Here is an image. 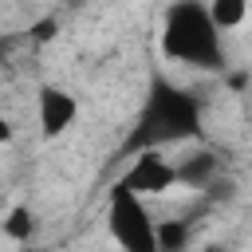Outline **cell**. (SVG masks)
I'll return each mask as SVG.
<instances>
[{"mask_svg": "<svg viewBox=\"0 0 252 252\" xmlns=\"http://www.w3.org/2000/svg\"><path fill=\"white\" fill-rule=\"evenodd\" d=\"M0 236H4V228H0Z\"/></svg>", "mask_w": 252, "mask_h": 252, "instance_id": "14", "label": "cell"}, {"mask_svg": "<svg viewBox=\"0 0 252 252\" xmlns=\"http://www.w3.org/2000/svg\"><path fill=\"white\" fill-rule=\"evenodd\" d=\"M177 165V185H185V189H205L217 173H220V154L217 150H209V146H201V150H189L181 161H173Z\"/></svg>", "mask_w": 252, "mask_h": 252, "instance_id": "6", "label": "cell"}, {"mask_svg": "<svg viewBox=\"0 0 252 252\" xmlns=\"http://www.w3.org/2000/svg\"><path fill=\"white\" fill-rule=\"evenodd\" d=\"M193 240L189 220H158V252H181Z\"/></svg>", "mask_w": 252, "mask_h": 252, "instance_id": "9", "label": "cell"}, {"mask_svg": "<svg viewBox=\"0 0 252 252\" xmlns=\"http://www.w3.org/2000/svg\"><path fill=\"white\" fill-rule=\"evenodd\" d=\"M32 35H35V39H51V35H55V20H39V24L32 28Z\"/></svg>", "mask_w": 252, "mask_h": 252, "instance_id": "11", "label": "cell"}, {"mask_svg": "<svg viewBox=\"0 0 252 252\" xmlns=\"http://www.w3.org/2000/svg\"><path fill=\"white\" fill-rule=\"evenodd\" d=\"M209 4V16L220 32H232L248 20V0H205Z\"/></svg>", "mask_w": 252, "mask_h": 252, "instance_id": "8", "label": "cell"}, {"mask_svg": "<svg viewBox=\"0 0 252 252\" xmlns=\"http://www.w3.org/2000/svg\"><path fill=\"white\" fill-rule=\"evenodd\" d=\"M205 134V114H201V98L177 83H169L165 75L150 79L146 102L138 110V122L130 130V138L122 142L118 158H134L138 150H161L173 142H189Z\"/></svg>", "mask_w": 252, "mask_h": 252, "instance_id": "1", "label": "cell"}, {"mask_svg": "<svg viewBox=\"0 0 252 252\" xmlns=\"http://www.w3.org/2000/svg\"><path fill=\"white\" fill-rule=\"evenodd\" d=\"M8 47H12V39H0V59L8 55Z\"/></svg>", "mask_w": 252, "mask_h": 252, "instance_id": "13", "label": "cell"}, {"mask_svg": "<svg viewBox=\"0 0 252 252\" xmlns=\"http://www.w3.org/2000/svg\"><path fill=\"white\" fill-rule=\"evenodd\" d=\"M12 138H16V126L8 122V114H0V146H8Z\"/></svg>", "mask_w": 252, "mask_h": 252, "instance_id": "12", "label": "cell"}, {"mask_svg": "<svg viewBox=\"0 0 252 252\" xmlns=\"http://www.w3.org/2000/svg\"><path fill=\"white\" fill-rule=\"evenodd\" d=\"M106 224H110V236H114L126 252H158V220L150 217L142 193L126 189L122 181L110 185Z\"/></svg>", "mask_w": 252, "mask_h": 252, "instance_id": "3", "label": "cell"}, {"mask_svg": "<svg viewBox=\"0 0 252 252\" xmlns=\"http://www.w3.org/2000/svg\"><path fill=\"white\" fill-rule=\"evenodd\" d=\"M201 197H205V205L209 209H220V205H232L236 201V181L228 177V173H217L205 189H201Z\"/></svg>", "mask_w": 252, "mask_h": 252, "instance_id": "10", "label": "cell"}, {"mask_svg": "<svg viewBox=\"0 0 252 252\" xmlns=\"http://www.w3.org/2000/svg\"><path fill=\"white\" fill-rule=\"evenodd\" d=\"M118 181L142 197H161V193L177 189V165L169 158H161V150H138Z\"/></svg>", "mask_w": 252, "mask_h": 252, "instance_id": "4", "label": "cell"}, {"mask_svg": "<svg viewBox=\"0 0 252 252\" xmlns=\"http://www.w3.org/2000/svg\"><path fill=\"white\" fill-rule=\"evenodd\" d=\"M161 51L173 63L197 67V71H220L224 67V43L220 28L209 16L205 0H173L161 20Z\"/></svg>", "mask_w": 252, "mask_h": 252, "instance_id": "2", "label": "cell"}, {"mask_svg": "<svg viewBox=\"0 0 252 252\" xmlns=\"http://www.w3.org/2000/svg\"><path fill=\"white\" fill-rule=\"evenodd\" d=\"M35 110H39V134L43 138H59V134H67L71 126H75V118H79V102H75V94H67L63 87H39V94H35Z\"/></svg>", "mask_w": 252, "mask_h": 252, "instance_id": "5", "label": "cell"}, {"mask_svg": "<svg viewBox=\"0 0 252 252\" xmlns=\"http://www.w3.org/2000/svg\"><path fill=\"white\" fill-rule=\"evenodd\" d=\"M0 228H4V236L12 244H28L35 236V213H32V205H12L8 217L0 220Z\"/></svg>", "mask_w": 252, "mask_h": 252, "instance_id": "7", "label": "cell"}]
</instances>
